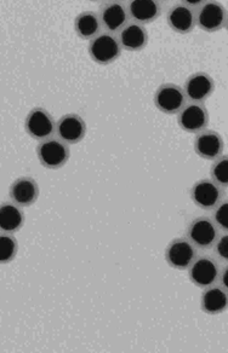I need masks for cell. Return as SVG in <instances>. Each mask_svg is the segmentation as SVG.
Here are the masks:
<instances>
[{
  "label": "cell",
  "instance_id": "1",
  "mask_svg": "<svg viewBox=\"0 0 228 353\" xmlns=\"http://www.w3.org/2000/svg\"><path fill=\"white\" fill-rule=\"evenodd\" d=\"M35 152L41 166L48 170H60L70 160V147L59 137L41 141Z\"/></svg>",
  "mask_w": 228,
  "mask_h": 353
},
{
  "label": "cell",
  "instance_id": "2",
  "mask_svg": "<svg viewBox=\"0 0 228 353\" xmlns=\"http://www.w3.org/2000/svg\"><path fill=\"white\" fill-rule=\"evenodd\" d=\"M89 54L95 63L101 65L113 63L122 54V45L120 39L108 32L97 35L95 39L90 40Z\"/></svg>",
  "mask_w": 228,
  "mask_h": 353
},
{
  "label": "cell",
  "instance_id": "3",
  "mask_svg": "<svg viewBox=\"0 0 228 353\" xmlns=\"http://www.w3.org/2000/svg\"><path fill=\"white\" fill-rule=\"evenodd\" d=\"M186 94L184 88L176 83H167L160 85L155 94L153 102L159 112L167 115L179 114L186 105Z\"/></svg>",
  "mask_w": 228,
  "mask_h": 353
},
{
  "label": "cell",
  "instance_id": "4",
  "mask_svg": "<svg viewBox=\"0 0 228 353\" xmlns=\"http://www.w3.org/2000/svg\"><path fill=\"white\" fill-rule=\"evenodd\" d=\"M197 258V247L187 237H178L165 250V260L175 270H189Z\"/></svg>",
  "mask_w": 228,
  "mask_h": 353
},
{
  "label": "cell",
  "instance_id": "5",
  "mask_svg": "<svg viewBox=\"0 0 228 353\" xmlns=\"http://www.w3.org/2000/svg\"><path fill=\"white\" fill-rule=\"evenodd\" d=\"M220 275L221 270L218 260L209 255L197 256L189 269V281L199 288L215 285L220 280Z\"/></svg>",
  "mask_w": 228,
  "mask_h": 353
},
{
  "label": "cell",
  "instance_id": "6",
  "mask_svg": "<svg viewBox=\"0 0 228 353\" xmlns=\"http://www.w3.org/2000/svg\"><path fill=\"white\" fill-rule=\"evenodd\" d=\"M25 130L27 134L35 141H45L54 137L56 133V123L53 115L41 107L30 109L25 119Z\"/></svg>",
  "mask_w": 228,
  "mask_h": 353
},
{
  "label": "cell",
  "instance_id": "7",
  "mask_svg": "<svg viewBox=\"0 0 228 353\" xmlns=\"http://www.w3.org/2000/svg\"><path fill=\"white\" fill-rule=\"evenodd\" d=\"M189 195L196 206L205 211H210L215 210L223 201L225 192L223 188L220 187L218 183L213 182V179L205 178L194 183L193 187L191 188Z\"/></svg>",
  "mask_w": 228,
  "mask_h": 353
},
{
  "label": "cell",
  "instance_id": "8",
  "mask_svg": "<svg viewBox=\"0 0 228 353\" xmlns=\"http://www.w3.org/2000/svg\"><path fill=\"white\" fill-rule=\"evenodd\" d=\"M218 230L220 229L213 219L209 216H198L191 221L186 235L197 248L209 250L215 245L220 237Z\"/></svg>",
  "mask_w": 228,
  "mask_h": 353
},
{
  "label": "cell",
  "instance_id": "9",
  "mask_svg": "<svg viewBox=\"0 0 228 353\" xmlns=\"http://www.w3.org/2000/svg\"><path fill=\"white\" fill-rule=\"evenodd\" d=\"M227 10L218 1H205L197 12V25L207 33L223 28L227 21Z\"/></svg>",
  "mask_w": 228,
  "mask_h": 353
},
{
  "label": "cell",
  "instance_id": "10",
  "mask_svg": "<svg viewBox=\"0 0 228 353\" xmlns=\"http://www.w3.org/2000/svg\"><path fill=\"white\" fill-rule=\"evenodd\" d=\"M178 123L180 128L189 133L202 132L209 125L208 109L203 103L186 104L184 109L178 114Z\"/></svg>",
  "mask_w": 228,
  "mask_h": 353
},
{
  "label": "cell",
  "instance_id": "11",
  "mask_svg": "<svg viewBox=\"0 0 228 353\" xmlns=\"http://www.w3.org/2000/svg\"><path fill=\"white\" fill-rule=\"evenodd\" d=\"M99 15L102 27L111 34L120 32L129 23L128 8L120 1L104 3L99 6Z\"/></svg>",
  "mask_w": 228,
  "mask_h": 353
},
{
  "label": "cell",
  "instance_id": "12",
  "mask_svg": "<svg viewBox=\"0 0 228 353\" xmlns=\"http://www.w3.org/2000/svg\"><path fill=\"white\" fill-rule=\"evenodd\" d=\"M213 90L215 81L213 77L205 72L192 74L184 81V94L192 103H204L213 94Z\"/></svg>",
  "mask_w": 228,
  "mask_h": 353
},
{
  "label": "cell",
  "instance_id": "13",
  "mask_svg": "<svg viewBox=\"0 0 228 353\" xmlns=\"http://www.w3.org/2000/svg\"><path fill=\"white\" fill-rule=\"evenodd\" d=\"M86 134V123L84 119L75 113L66 114L56 123V136L64 142L77 144L84 139Z\"/></svg>",
  "mask_w": 228,
  "mask_h": 353
},
{
  "label": "cell",
  "instance_id": "14",
  "mask_svg": "<svg viewBox=\"0 0 228 353\" xmlns=\"http://www.w3.org/2000/svg\"><path fill=\"white\" fill-rule=\"evenodd\" d=\"M11 201L20 207H30L38 201L39 185L32 176H19L9 189Z\"/></svg>",
  "mask_w": 228,
  "mask_h": 353
},
{
  "label": "cell",
  "instance_id": "15",
  "mask_svg": "<svg viewBox=\"0 0 228 353\" xmlns=\"http://www.w3.org/2000/svg\"><path fill=\"white\" fill-rule=\"evenodd\" d=\"M225 143L222 136L213 130H204L194 138V150L204 160H216L222 157Z\"/></svg>",
  "mask_w": 228,
  "mask_h": 353
},
{
  "label": "cell",
  "instance_id": "16",
  "mask_svg": "<svg viewBox=\"0 0 228 353\" xmlns=\"http://www.w3.org/2000/svg\"><path fill=\"white\" fill-rule=\"evenodd\" d=\"M167 20L169 27L179 34H189L193 32L194 27L197 25V15L194 14L193 9L184 3L171 6Z\"/></svg>",
  "mask_w": 228,
  "mask_h": 353
},
{
  "label": "cell",
  "instance_id": "17",
  "mask_svg": "<svg viewBox=\"0 0 228 353\" xmlns=\"http://www.w3.org/2000/svg\"><path fill=\"white\" fill-rule=\"evenodd\" d=\"M200 309L204 314H223L228 309V292L222 285H210L204 288L200 296Z\"/></svg>",
  "mask_w": 228,
  "mask_h": 353
},
{
  "label": "cell",
  "instance_id": "18",
  "mask_svg": "<svg viewBox=\"0 0 228 353\" xmlns=\"http://www.w3.org/2000/svg\"><path fill=\"white\" fill-rule=\"evenodd\" d=\"M118 39L123 49L131 52H137L147 46L149 33L144 25H140L133 21L120 30Z\"/></svg>",
  "mask_w": 228,
  "mask_h": 353
},
{
  "label": "cell",
  "instance_id": "19",
  "mask_svg": "<svg viewBox=\"0 0 228 353\" xmlns=\"http://www.w3.org/2000/svg\"><path fill=\"white\" fill-rule=\"evenodd\" d=\"M129 16L140 25L152 23L162 14V6L154 0H134L128 6Z\"/></svg>",
  "mask_w": 228,
  "mask_h": 353
},
{
  "label": "cell",
  "instance_id": "20",
  "mask_svg": "<svg viewBox=\"0 0 228 353\" xmlns=\"http://www.w3.org/2000/svg\"><path fill=\"white\" fill-rule=\"evenodd\" d=\"M14 202H3L0 206V229L6 234H16L25 224V214Z\"/></svg>",
  "mask_w": 228,
  "mask_h": 353
},
{
  "label": "cell",
  "instance_id": "21",
  "mask_svg": "<svg viewBox=\"0 0 228 353\" xmlns=\"http://www.w3.org/2000/svg\"><path fill=\"white\" fill-rule=\"evenodd\" d=\"M101 30H102V22L99 14L95 11H83L75 17V33L82 39H95L97 35L101 34Z\"/></svg>",
  "mask_w": 228,
  "mask_h": 353
},
{
  "label": "cell",
  "instance_id": "22",
  "mask_svg": "<svg viewBox=\"0 0 228 353\" xmlns=\"http://www.w3.org/2000/svg\"><path fill=\"white\" fill-rule=\"evenodd\" d=\"M19 252V242L12 234L1 232L0 235V263L9 264L15 259Z\"/></svg>",
  "mask_w": 228,
  "mask_h": 353
},
{
  "label": "cell",
  "instance_id": "23",
  "mask_svg": "<svg viewBox=\"0 0 228 353\" xmlns=\"http://www.w3.org/2000/svg\"><path fill=\"white\" fill-rule=\"evenodd\" d=\"M210 176L220 187L228 188V155H222L213 161Z\"/></svg>",
  "mask_w": 228,
  "mask_h": 353
},
{
  "label": "cell",
  "instance_id": "24",
  "mask_svg": "<svg viewBox=\"0 0 228 353\" xmlns=\"http://www.w3.org/2000/svg\"><path fill=\"white\" fill-rule=\"evenodd\" d=\"M213 219L220 230L228 232V200H223L213 210Z\"/></svg>",
  "mask_w": 228,
  "mask_h": 353
},
{
  "label": "cell",
  "instance_id": "25",
  "mask_svg": "<svg viewBox=\"0 0 228 353\" xmlns=\"http://www.w3.org/2000/svg\"><path fill=\"white\" fill-rule=\"evenodd\" d=\"M213 247H215V254L218 255V259L228 264V232L220 236Z\"/></svg>",
  "mask_w": 228,
  "mask_h": 353
},
{
  "label": "cell",
  "instance_id": "26",
  "mask_svg": "<svg viewBox=\"0 0 228 353\" xmlns=\"http://www.w3.org/2000/svg\"><path fill=\"white\" fill-rule=\"evenodd\" d=\"M220 282L225 290L228 292V265L225 266V269L221 271V275H220Z\"/></svg>",
  "mask_w": 228,
  "mask_h": 353
},
{
  "label": "cell",
  "instance_id": "27",
  "mask_svg": "<svg viewBox=\"0 0 228 353\" xmlns=\"http://www.w3.org/2000/svg\"><path fill=\"white\" fill-rule=\"evenodd\" d=\"M225 27H226V30H227V32H228V16H227V21H226V26H225Z\"/></svg>",
  "mask_w": 228,
  "mask_h": 353
}]
</instances>
